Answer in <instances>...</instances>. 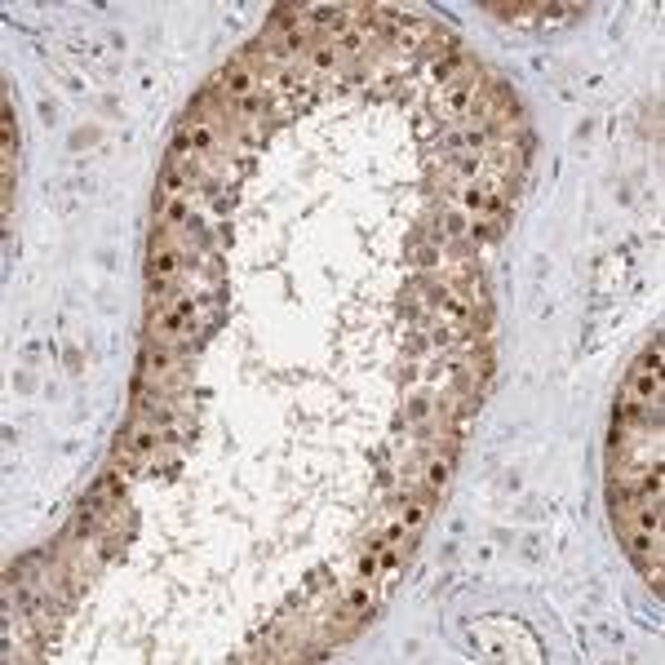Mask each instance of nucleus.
Returning a JSON list of instances; mask_svg holds the SVG:
<instances>
[{
	"mask_svg": "<svg viewBox=\"0 0 665 665\" xmlns=\"http://www.w3.org/2000/svg\"><path fill=\"white\" fill-rule=\"evenodd\" d=\"M648 417H661V337H652V346L634 360L612 422H648Z\"/></svg>",
	"mask_w": 665,
	"mask_h": 665,
	"instance_id": "1",
	"label": "nucleus"
},
{
	"mask_svg": "<svg viewBox=\"0 0 665 665\" xmlns=\"http://www.w3.org/2000/svg\"><path fill=\"white\" fill-rule=\"evenodd\" d=\"M462 209L470 213H501L506 209V182H488V187H466Z\"/></svg>",
	"mask_w": 665,
	"mask_h": 665,
	"instance_id": "5",
	"label": "nucleus"
},
{
	"mask_svg": "<svg viewBox=\"0 0 665 665\" xmlns=\"http://www.w3.org/2000/svg\"><path fill=\"white\" fill-rule=\"evenodd\" d=\"M258 89H262V76H258V71H253L249 63H244V58H240V63H231L218 80H213V94H218L222 102H227V111L235 107V102L253 98Z\"/></svg>",
	"mask_w": 665,
	"mask_h": 665,
	"instance_id": "3",
	"label": "nucleus"
},
{
	"mask_svg": "<svg viewBox=\"0 0 665 665\" xmlns=\"http://www.w3.org/2000/svg\"><path fill=\"white\" fill-rule=\"evenodd\" d=\"M422 417H431V399H413L408 404V422H422Z\"/></svg>",
	"mask_w": 665,
	"mask_h": 665,
	"instance_id": "7",
	"label": "nucleus"
},
{
	"mask_svg": "<svg viewBox=\"0 0 665 665\" xmlns=\"http://www.w3.org/2000/svg\"><path fill=\"white\" fill-rule=\"evenodd\" d=\"M160 444H165V431H160L156 422H147V417H138V422L125 426V435H120L116 457L129 466H147L151 457L160 453Z\"/></svg>",
	"mask_w": 665,
	"mask_h": 665,
	"instance_id": "2",
	"label": "nucleus"
},
{
	"mask_svg": "<svg viewBox=\"0 0 665 665\" xmlns=\"http://www.w3.org/2000/svg\"><path fill=\"white\" fill-rule=\"evenodd\" d=\"M337 58H342V54H337L329 40H315V45L306 49V63H311L315 71H333V67H337Z\"/></svg>",
	"mask_w": 665,
	"mask_h": 665,
	"instance_id": "6",
	"label": "nucleus"
},
{
	"mask_svg": "<svg viewBox=\"0 0 665 665\" xmlns=\"http://www.w3.org/2000/svg\"><path fill=\"white\" fill-rule=\"evenodd\" d=\"M453 470H457V453L453 448H448V453H435L426 457V466L417 470V475H422V493H431V497H439L448 488V479H453Z\"/></svg>",
	"mask_w": 665,
	"mask_h": 665,
	"instance_id": "4",
	"label": "nucleus"
}]
</instances>
